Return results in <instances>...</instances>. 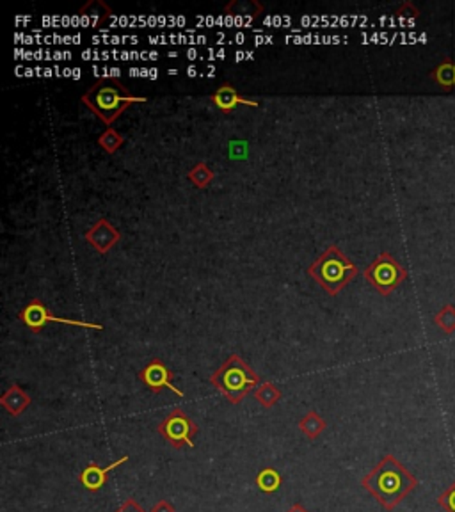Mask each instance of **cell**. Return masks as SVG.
I'll return each mask as SVG.
<instances>
[{"label": "cell", "instance_id": "1", "mask_svg": "<svg viewBox=\"0 0 455 512\" xmlns=\"http://www.w3.org/2000/svg\"><path fill=\"white\" fill-rule=\"evenodd\" d=\"M361 486L392 512L416 489L418 478L395 456L388 453L361 478Z\"/></svg>", "mask_w": 455, "mask_h": 512}, {"label": "cell", "instance_id": "14", "mask_svg": "<svg viewBox=\"0 0 455 512\" xmlns=\"http://www.w3.org/2000/svg\"><path fill=\"white\" fill-rule=\"evenodd\" d=\"M281 482H283L281 473L272 466L262 468L255 478L256 488H258L262 493H265V495H272V493H276L277 489L281 488Z\"/></svg>", "mask_w": 455, "mask_h": 512}, {"label": "cell", "instance_id": "9", "mask_svg": "<svg viewBox=\"0 0 455 512\" xmlns=\"http://www.w3.org/2000/svg\"><path fill=\"white\" fill-rule=\"evenodd\" d=\"M86 241L91 244V248L95 251H98L100 255H107L111 249L121 241V234L118 231V228H114V224H111L107 219H100L89 228V231L86 234Z\"/></svg>", "mask_w": 455, "mask_h": 512}, {"label": "cell", "instance_id": "10", "mask_svg": "<svg viewBox=\"0 0 455 512\" xmlns=\"http://www.w3.org/2000/svg\"><path fill=\"white\" fill-rule=\"evenodd\" d=\"M126 461H128V456H123L106 468L96 463H89L88 466L81 471V475H78V481H81L82 488L89 493L100 491V489L109 482L111 471L116 470L118 466H121V464H125Z\"/></svg>", "mask_w": 455, "mask_h": 512}, {"label": "cell", "instance_id": "5", "mask_svg": "<svg viewBox=\"0 0 455 512\" xmlns=\"http://www.w3.org/2000/svg\"><path fill=\"white\" fill-rule=\"evenodd\" d=\"M363 276L381 296L386 297L406 281L407 271L404 265L399 263L395 256L384 251L364 268Z\"/></svg>", "mask_w": 455, "mask_h": 512}, {"label": "cell", "instance_id": "21", "mask_svg": "<svg viewBox=\"0 0 455 512\" xmlns=\"http://www.w3.org/2000/svg\"><path fill=\"white\" fill-rule=\"evenodd\" d=\"M114 512H146V511H144L143 507H140L139 503H137V500L126 498L125 502H123L121 506H119Z\"/></svg>", "mask_w": 455, "mask_h": 512}, {"label": "cell", "instance_id": "22", "mask_svg": "<svg viewBox=\"0 0 455 512\" xmlns=\"http://www.w3.org/2000/svg\"><path fill=\"white\" fill-rule=\"evenodd\" d=\"M150 512H176V507L169 500H158Z\"/></svg>", "mask_w": 455, "mask_h": 512}, {"label": "cell", "instance_id": "17", "mask_svg": "<svg viewBox=\"0 0 455 512\" xmlns=\"http://www.w3.org/2000/svg\"><path fill=\"white\" fill-rule=\"evenodd\" d=\"M187 178H189L198 189H207L215 178V174L214 171L208 168L207 162H198V164L187 173Z\"/></svg>", "mask_w": 455, "mask_h": 512}, {"label": "cell", "instance_id": "2", "mask_svg": "<svg viewBox=\"0 0 455 512\" xmlns=\"http://www.w3.org/2000/svg\"><path fill=\"white\" fill-rule=\"evenodd\" d=\"M82 104L93 112L98 119H102L107 126H111L119 116L133 104L148 101L144 96H136L132 91L123 84L119 79H100L91 86L88 93L82 94Z\"/></svg>", "mask_w": 455, "mask_h": 512}, {"label": "cell", "instance_id": "6", "mask_svg": "<svg viewBox=\"0 0 455 512\" xmlns=\"http://www.w3.org/2000/svg\"><path fill=\"white\" fill-rule=\"evenodd\" d=\"M157 432L173 448H194V436L200 432V427L182 408H173L157 426Z\"/></svg>", "mask_w": 455, "mask_h": 512}, {"label": "cell", "instance_id": "24", "mask_svg": "<svg viewBox=\"0 0 455 512\" xmlns=\"http://www.w3.org/2000/svg\"><path fill=\"white\" fill-rule=\"evenodd\" d=\"M287 512H308V511H306V507L302 506V503H294Z\"/></svg>", "mask_w": 455, "mask_h": 512}, {"label": "cell", "instance_id": "18", "mask_svg": "<svg viewBox=\"0 0 455 512\" xmlns=\"http://www.w3.org/2000/svg\"><path fill=\"white\" fill-rule=\"evenodd\" d=\"M434 324L441 329L445 335H454L455 333V306L454 304H445L438 313L434 315Z\"/></svg>", "mask_w": 455, "mask_h": 512}, {"label": "cell", "instance_id": "20", "mask_svg": "<svg viewBox=\"0 0 455 512\" xmlns=\"http://www.w3.org/2000/svg\"><path fill=\"white\" fill-rule=\"evenodd\" d=\"M438 503L445 512H455V481L438 496Z\"/></svg>", "mask_w": 455, "mask_h": 512}, {"label": "cell", "instance_id": "12", "mask_svg": "<svg viewBox=\"0 0 455 512\" xmlns=\"http://www.w3.org/2000/svg\"><path fill=\"white\" fill-rule=\"evenodd\" d=\"M31 395H29L20 384H11V386L4 391L2 397H0V406H2L11 416H14V418L24 415L25 409L31 406Z\"/></svg>", "mask_w": 455, "mask_h": 512}, {"label": "cell", "instance_id": "16", "mask_svg": "<svg viewBox=\"0 0 455 512\" xmlns=\"http://www.w3.org/2000/svg\"><path fill=\"white\" fill-rule=\"evenodd\" d=\"M256 401L265 409L274 408L281 401V390L272 383H262L256 388Z\"/></svg>", "mask_w": 455, "mask_h": 512}, {"label": "cell", "instance_id": "15", "mask_svg": "<svg viewBox=\"0 0 455 512\" xmlns=\"http://www.w3.org/2000/svg\"><path fill=\"white\" fill-rule=\"evenodd\" d=\"M327 423L319 413L308 411L301 420H299V428H301L302 434L308 439H317L324 431H326Z\"/></svg>", "mask_w": 455, "mask_h": 512}, {"label": "cell", "instance_id": "13", "mask_svg": "<svg viewBox=\"0 0 455 512\" xmlns=\"http://www.w3.org/2000/svg\"><path fill=\"white\" fill-rule=\"evenodd\" d=\"M431 79L436 82L443 91L452 93L455 89V61L445 59L432 70Z\"/></svg>", "mask_w": 455, "mask_h": 512}, {"label": "cell", "instance_id": "4", "mask_svg": "<svg viewBox=\"0 0 455 512\" xmlns=\"http://www.w3.org/2000/svg\"><path fill=\"white\" fill-rule=\"evenodd\" d=\"M210 383L230 404H240L255 388H258L260 376L240 358L231 354L230 358L210 376Z\"/></svg>", "mask_w": 455, "mask_h": 512}, {"label": "cell", "instance_id": "19", "mask_svg": "<svg viewBox=\"0 0 455 512\" xmlns=\"http://www.w3.org/2000/svg\"><path fill=\"white\" fill-rule=\"evenodd\" d=\"M98 144L107 151V154L113 155L123 146V144H125V137H123L118 130L107 129L106 132L98 137Z\"/></svg>", "mask_w": 455, "mask_h": 512}, {"label": "cell", "instance_id": "8", "mask_svg": "<svg viewBox=\"0 0 455 512\" xmlns=\"http://www.w3.org/2000/svg\"><path fill=\"white\" fill-rule=\"evenodd\" d=\"M139 381L151 391V393L158 395L162 393V390H171L173 393L178 395V397H183V391L180 388H176L173 384L175 381V373L169 370V366L162 361L160 358H153L143 366V370L139 372Z\"/></svg>", "mask_w": 455, "mask_h": 512}, {"label": "cell", "instance_id": "3", "mask_svg": "<svg viewBox=\"0 0 455 512\" xmlns=\"http://www.w3.org/2000/svg\"><path fill=\"white\" fill-rule=\"evenodd\" d=\"M308 276L315 279L324 292L329 293L331 297H337L338 293L352 281L357 276L359 268L356 263L345 256L338 246H329L315 263L308 267Z\"/></svg>", "mask_w": 455, "mask_h": 512}, {"label": "cell", "instance_id": "7", "mask_svg": "<svg viewBox=\"0 0 455 512\" xmlns=\"http://www.w3.org/2000/svg\"><path fill=\"white\" fill-rule=\"evenodd\" d=\"M18 318L25 324V328L31 333H39L46 324L50 322H57V324H66V326H75V328H89L96 329V331H102V324H93V322H82V321H73V318H63L52 315V311L45 306L39 299H32L24 310L18 313Z\"/></svg>", "mask_w": 455, "mask_h": 512}, {"label": "cell", "instance_id": "23", "mask_svg": "<svg viewBox=\"0 0 455 512\" xmlns=\"http://www.w3.org/2000/svg\"><path fill=\"white\" fill-rule=\"evenodd\" d=\"M406 11H411V14H413L414 18L420 16V11H418L416 7H414L413 2H404L402 6L399 7V11H397V14H402V13H406Z\"/></svg>", "mask_w": 455, "mask_h": 512}, {"label": "cell", "instance_id": "11", "mask_svg": "<svg viewBox=\"0 0 455 512\" xmlns=\"http://www.w3.org/2000/svg\"><path fill=\"white\" fill-rule=\"evenodd\" d=\"M212 104L219 109L221 112H233L238 105H247V107H258V101L247 100V98L242 96L237 89H235L231 84H223L219 86V89L215 91L210 96Z\"/></svg>", "mask_w": 455, "mask_h": 512}]
</instances>
